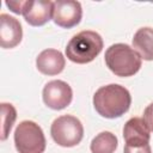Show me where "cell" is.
I'll list each match as a JSON object with an SVG mask.
<instances>
[{"label": "cell", "mask_w": 153, "mask_h": 153, "mask_svg": "<svg viewBox=\"0 0 153 153\" xmlns=\"http://www.w3.org/2000/svg\"><path fill=\"white\" fill-rule=\"evenodd\" d=\"M123 152L124 153H152L149 143L141 145V146H129V145H126Z\"/></svg>", "instance_id": "15"}, {"label": "cell", "mask_w": 153, "mask_h": 153, "mask_svg": "<svg viewBox=\"0 0 153 153\" xmlns=\"http://www.w3.org/2000/svg\"><path fill=\"white\" fill-rule=\"evenodd\" d=\"M1 141H5L17 118V111L12 104L1 103Z\"/></svg>", "instance_id": "14"}, {"label": "cell", "mask_w": 153, "mask_h": 153, "mask_svg": "<svg viewBox=\"0 0 153 153\" xmlns=\"http://www.w3.org/2000/svg\"><path fill=\"white\" fill-rule=\"evenodd\" d=\"M42 98L48 108L53 110H62L71 104L73 91L66 81L51 80L43 87Z\"/></svg>", "instance_id": "6"}, {"label": "cell", "mask_w": 153, "mask_h": 153, "mask_svg": "<svg viewBox=\"0 0 153 153\" xmlns=\"http://www.w3.org/2000/svg\"><path fill=\"white\" fill-rule=\"evenodd\" d=\"M143 121L148 129L153 131V103H151L143 111Z\"/></svg>", "instance_id": "16"}, {"label": "cell", "mask_w": 153, "mask_h": 153, "mask_svg": "<svg viewBox=\"0 0 153 153\" xmlns=\"http://www.w3.org/2000/svg\"><path fill=\"white\" fill-rule=\"evenodd\" d=\"M54 1L49 0H27L24 2V19L32 26H42L53 18Z\"/></svg>", "instance_id": "8"}, {"label": "cell", "mask_w": 153, "mask_h": 153, "mask_svg": "<svg viewBox=\"0 0 153 153\" xmlns=\"http://www.w3.org/2000/svg\"><path fill=\"white\" fill-rule=\"evenodd\" d=\"M149 129L146 126L143 118L133 117L128 120L123 128V137L126 145L129 146H141L149 143L151 134Z\"/></svg>", "instance_id": "10"}, {"label": "cell", "mask_w": 153, "mask_h": 153, "mask_svg": "<svg viewBox=\"0 0 153 153\" xmlns=\"http://www.w3.org/2000/svg\"><path fill=\"white\" fill-rule=\"evenodd\" d=\"M105 63L108 68L117 76H131L141 68L140 55L128 44L116 43L105 51Z\"/></svg>", "instance_id": "3"}, {"label": "cell", "mask_w": 153, "mask_h": 153, "mask_svg": "<svg viewBox=\"0 0 153 153\" xmlns=\"http://www.w3.org/2000/svg\"><path fill=\"white\" fill-rule=\"evenodd\" d=\"M24 2H25V1H6L5 4H6V6L10 7V10H11L13 13L22 14Z\"/></svg>", "instance_id": "17"}, {"label": "cell", "mask_w": 153, "mask_h": 153, "mask_svg": "<svg viewBox=\"0 0 153 153\" xmlns=\"http://www.w3.org/2000/svg\"><path fill=\"white\" fill-rule=\"evenodd\" d=\"M82 17V8L79 1L57 0L54 1L53 20L63 29H71L78 25Z\"/></svg>", "instance_id": "7"}, {"label": "cell", "mask_w": 153, "mask_h": 153, "mask_svg": "<svg viewBox=\"0 0 153 153\" xmlns=\"http://www.w3.org/2000/svg\"><path fill=\"white\" fill-rule=\"evenodd\" d=\"M45 143L42 128L33 121H23L17 126L14 145L18 153H43Z\"/></svg>", "instance_id": "4"}, {"label": "cell", "mask_w": 153, "mask_h": 153, "mask_svg": "<svg viewBox=\"0 0 153 153\" xmlns=\"http://www.w3.org/2000/svg\"><path fill=\"white\" fill-rule=\"evenodd\" d=\"M23 38V29L18 19L10 14H0V45L4 49L17 47Z\"/></svg>", "instance_id": "9"}, {"label": "cell", "mask_w": 153, "mask_h": 153, "mask_svg": "<svg viewBox=\"0 0 153 153\" xmlns=\"http://www.w3.org/2000/svg\"><path fill=\"white\" fill-rule=\"evenodd\" d=\"M118 146L115 134L111 131H102L93 137L90 148L92 153H114Z\"/></svg>", "instance_id": "13"}, {"label": "cell", "mask_w": 153, "mask_h": 153, "mask_svg": "<svg viewBox=\"0 0 153 153\" xmlns=\"http://www.w3.org/2000/svg\"><path fill=\"white\" fill-rule=\"evenodd\" d=\"M53 140L61 147H74L82 140L84 127L79 118L63 115L54 120L50 127Z\"/></svg>", "instance_id": "5"}, {"label": "cell", "mask_w": 153, "mask_h": 153, "mask_svg": "<svg viewBox=\"0 0 153 153\" xmlns=\"http://www.w3.org/2000/svg\"><path fill=\"white\" fill-rule=\"evenodd\" d=\"M66 60L61 51L56 49H45L36 59L37 69L44 75H56L65 68Z\"/></svg>", "instance_id": "11"}, {"label": "cell", "mask_w": 153, "mask_h": 153, "mask_svg": "<svg viewBox=\"0 0 153 153\" xmlns=\"http://www.w3.org/2000/svg\"><path fill=\"white\" fill-rule=\"evenodd\" d=\"M133 49L146 61H153V29L141 27L133 37Z\"/></svg>", "instance_id": "12"}, {"label": "cell", "mask_w": 153, "mask_h": 153, "mask_svg": "<svg viewBox=\"0 0 153 153\" xmlns=\"http://www.w3.org/2000/svg\"><path fill=\"white\" fill-rule=\"evenodd\" d=\"M103 49V39L96 31L85 30L74 35L66 47V56L79 65L88 63L99 55Z\"/></svg>", "instance_id": "2"}, {"label": "cell", "mask_w": 153, "mask_h": 153, "mask_svg": "<svg viewBox=\"0 0 153 153\" xmlns=\"http://www.w3.org/2000/svg\"><path fill=\"white\" fill-rule=\"evenodd\" d=\"M131 104L129 91L118 84H110L99 87L93 96L96 111L105 118H117L124 115Z\"/></svg>", "instance_id": "1"}]
</instances>
